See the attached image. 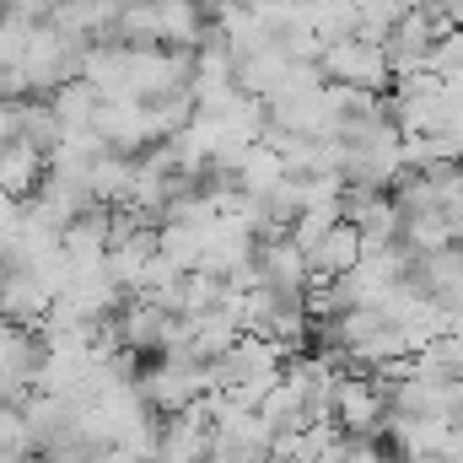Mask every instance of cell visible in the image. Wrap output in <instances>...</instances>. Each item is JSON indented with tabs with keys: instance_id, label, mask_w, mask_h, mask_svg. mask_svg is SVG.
Here are the masks:
<instances>
[{
	"instance_id": "7a4b0ae2",
	"label": "cell",
	"mask_w": 463,
	"mask_h": 463,
	"mask_svg": "<svg viewBox=\"0 0 463 463\" xmlns=\"http://www.w3.org/2000/svg\"><path fill=\"white\" fill-rule=\"evenodd\" d=\"M361 253H366V237H361V227L340 216L335 227H324V237L307 248V269H313L307 280H335V275H345Z\"/></svg>"
},
{
	"instance_id": "6da1fadb",
	"label": "cell",
	"mask_w": 463,
	"mask_h": 463,
	"mask_svg": "<svg viewBox=\"0 0 463 463\" xmlns=\"http://www.w3.org/2000/svg\"><path fill=\"white\" fill-rule=\"evenodd\" d=\"M329 420H335L345 437H372V431H383V420H388V388H383L377 377L340 372V383H335V404H329Z\"/></svg>"
},
{
	"instance_id": "3957f363",
	"label": "cell",
	"mask_w": 463,
	"mask_h": 463,
	"mask_svg": "<svg viewBox=\"0 0 463 463\" xmlns=\"http://www.w3.org/2000/svg\"><path fill=\"white\" fill-rule=\"evenodd\" d=\"M324 65H329V76H335V81H345L350 92H355V87H377V81H383V71H388V65H383V49H377V43H361V38L335 43Z\"/></svg>"
}]
</instances>
